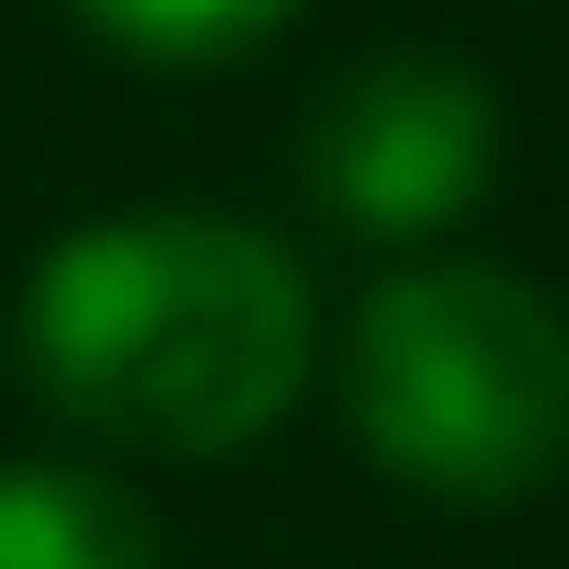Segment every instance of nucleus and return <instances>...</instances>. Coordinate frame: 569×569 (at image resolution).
I'll use <instances>...</instances> for the list:
<instances>
[{
	"mask_svg": "<svg viewBox=\"0 0 569 569\" xmlns=\"http://www.w3.org/2000/svg\"><path fill=\"white\" fill-rule=\"evenodd\" d=\"M340 400L400 485L509 509L569 460V328L509 267H400L340 340Z\"/></svg>",
	"mask_w": 569,
	"mask_h": 569,
	"instance_id": "nucleus-2",
	"label": "nucleus"
},
{
	"mask_svg": "<svg viewBox=\"0 0 569 569\" xmlns=\"http://www.w3.org/2000/svg\"><path fill=\"white\" fill-rule=\"evenodd\" d=\"M0 569H170V546L110 472L0 460Z\"/></svg>",
	"mask_w": 569,
	"mask_h": 569,
	"instance_id": "nucleus-4",
	"label": "nucleus"
},
{
	"mask_svg": "<svg viewBox=\"0 0 569 569\" xmlns=\"http://www.w3.org/2000/svg\"><path fill=\"white\" fill-rule=\"evenodd\" d=\"M497 170V98L460 61H376L316 110V207L363 242L449 230Z\"/></svg>",
	"mask_w": 569,
	"mask_h": 569,
	"instance_id": "nucleus-3",
	"label": "nucleus"
},
{
	"mask_svg": "<svg viewBox=\"0 0 569 569\" xmlns=\"http://www.w3.org/2000/svg\"><path fill=\"white\" fill-rule=\"evenodd\" d=\"M303 363V267L207 207L98 219L24 279V376L121 449L219 460L291 412Z\"/></svg>",
	"mask_w": 569,
	"mask_h": 569,
	"instance_id": "nucleus-1",
	"label": "nucleus"
},
{
	"mask_svg": "<svg viewBox=\"0 0 569 569\" xmlns=\"http://www.w3.org/2000/svg\"><path fill=\"white\" fill-rule=\"evenodd\" d=\"M110 49L133 61H230V49H254L291 0H73Z\"/></svg>",
	"mask_w": 569,
	"mask_h": 569,
	"instance_id": "nucleus-5",
	"label": "nucleus"
}]
</instances>
